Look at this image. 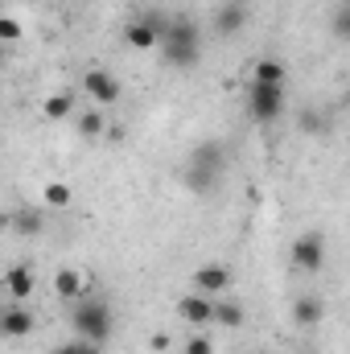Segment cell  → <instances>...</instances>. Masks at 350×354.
<instances>
[{
  "label": "cell",
  "mask_w": 350,
  "mask_h": 354,
  "mask_svg": "<svg viewBox=\"0 0 350 354\" xmlns=\"http://www.w3.org/2000/svg\"><path fill=\"white\" fill-rule=\"evenodd\" d=\"M157 50H161V58H165L169 66L190 71V66H198V58H202V33H198V25H194L190 17H169V25H165Z\"/></svg>",
  "instance_id": "cell-1"
},
{
  "label": "cell",
  "mask_w": 350,
  "mask_h": 354,
  "mask_svg": "<svg viewBox=\"0 0 350 354\" xmlns=\"http://www.w3.org/2000/svg\"><path fill=\"white\" fill-rule=\"evenodd\" d=\"M223 165H227V157H223V149H219L214 140L198 145V149L190 153L185 169H181L185 189H194V194H210V189H219V181H223Z\"/></svg>",
  "instance_id": "cell-2"
},
{
  "label": "cell",
  "mask_w": 350,
  "mask_h": 354,
  "mask_svg": "<svg viewBox=\"0 0 350 354\" xmlns=\"http://www.w3.org/2000/svg\"><path fill=\"white\" fill-rule=\"evenodd\" d=\"M79 309L71 313V326H75V334H79V342H91V346H99L107 334H111V309L103 305V301H75Z\"/></svg>",
  "instance_id": "cell-3"
},
{
  "label": "cell",
  "mask_w": 350,
  "mask_h": 354,
  "mask_svg": "<svg viewBox=\"0 0 350 354\" xmlns=\"http://www.w3.org/2000/svg\"><path fill=\"white\" fill-rule=\"evenodd\" d=\"M284 107H288L284 87H260V83H248V115H252L256 124H272V120H280Z\"/></svg>",
  "instance_id": "cell-4"
},
{
  "label": "cell",
  "mask_w": 350,
  "mask_h": 354,
  "mask_svg": "<svg viewBox=\"0 0 350 354\" xmlns=\"http://www.w3.org/2000/svg\"><path fill=\"white\" fill-rule=\"evenodd\" d=\"M293 264L301 268V272H322V264H326V239L317 231H305L293 243Z\"/></svg>",
  "instance_id": "cell-5"
},
{
  "label": "cell",
  "mask_w": 350,
  "mask_h": 354,
  "mask_svg": "<svg viewBox=\"0 0 350 354\" xmlns=\"http://www.w3.org/2000/svg\"><path fill=\"white\" fill-rule=\"evenodd\" d=\"M83 91H87L99 107H111V103H120V95H124L120 79L107 75V71H87V75H83Z\"/></svg>",
  "instance_id": "cell-6"
},
{
  "label": "cell",
  "mask_w": 350,
  "mask_h": 354,
  "mask_svg": "<svg viewBox=\"0 0 350 354\" xmlns=\"http://www.w3.org/2000/svg\"><path fill=\"white\" fill-rule=\"evenodd\" d=\"M33 313L21 305V301H12V305H4L0 309V338H25V334H33Z\"/></svg>",
  "instance_id": "cell-7"
},
{
  "label": "cell",
  "mask_w": 350,
  "mask_h": 354,
  "mask_svg": "<svg viewBox=\"0 0 350 354\" xmlns=\"http://www.w3.org/2000/svg\"><path fill=\"white\" fill-rule=\"evenodd\" d=\"M210 309H214V297H206V292H190L177 301V313L190 326H210Z\"/></svg>",
  "instance_id": "cell-8"
},
{
  "label": "cell",
  "mask_w": 350,
  "mask_h": 354,
  "mask_svg": "<svg viewBox=\"0 0 350 354\" xmlns=\"http://www.w3.org/2000/svg\"><path fill=\"white\" fill-rule=\"evenodd\" d=\"M243 25H248V4H243V0H227V4H219V12H214V29H219L223 37L239 33Z\"/></svg>",
  "instance_id": "cell-9"
},
{
  "label": "cell",
  "mask_w": 350,
  "mask_h": 354,
  "mask_svg": "<svg viewBox=\"0 0 350 354\" xmlns=\"http://www.w3.org/2000/svg\"><path fill=\"white\" fill-rule=\"evenodd\" d=\"M227 284H231V272H227L223 264H202L198 272H194V288L206 292V297H219Z\"/></svg>",
  "instance_id": "cell-10"
},
{
  "label": "cell",
  "mask_w": 350,
  "mask_h": 354,
  "mask_svg": "<svg viewBox=\"0 0 350 354\" xmlns=\"http://www.w3.org/2000/svg\"><path fill=\"white\" fill-rule=\"evenodd\" d=\"M8 227H12L17 235L33 239V235H42V231H46V214H42V210H33V206H21V210H12V214H8Z\"/></svg>",
  "instance_id": "cell-11"
},
{
  "label": "cell",
  "mask_w": 350,
  "mask_h": 354,
  "mask_svg": "<svg viewBox=\"0 0 350 354\" xmlns=\"http://www.w3.org/2000/svg\"><path fill=\"white\" fill-rule=\"evenodd\" d=\"M54 292H58L62 301H83V297H87V276L75 272V268H62V272L54 276Z\"/></svg>",
  "instance_id": "cell-12"
},
{
  "label": "cell",
  "mask_w": 350,
  "mask_h": 354,
  "mask_svg": "<svg viewBox=\"0 0 350 354\" xmlns=\"http://www.w3.org/2000/svg\"><path fill=\"white\" fill-rule=\"evenodd\" d=\"M210 322H214V326H227V330H239V326H243V305H239V301H223V297H214Z\"/></svg>",
  "instance_id": "cell-13"
},
{
  "label": "cell",
  "mask_w": 350,
  "mask_h": 354,
  "mask_svg": "<svg viewBox=\"0 0 350 354\" xmlns=\"http://www.w3.org/2000/svg\"><path fill=\"white\" fill-rule=\"evenodd\" d=\"M284 62H276V58H260L256 66H252V83H260V87H284Z\"/></svg>",
  "instance_id": "cell-14"
},
{
  "label": "cell",
  "mask_w": 350,
  "mask_h": 354,
  "mask_svg": "<svg viewBox=\"0 0 350 354\" xmlns=\"http://www.w3.org/2000/svg\"><path fill=\"white\" fill-rule=\"evenodd\" d=\"M4 288H8L12 301L25 305V297L33 292V272H29V268H8V272H4Z\"/></svg>",
  "instance_id": "cell-15"
},
{
  "label": "cell",
  "mask_w": 350,
  "mask_h": 354,
  "mask_svg": "<svg viewBox=\"0 0 350 354\" xmlns=\"http://www.w3.org/2000/svg\"><path fill=\"white\" fill-rule=\"evenodd\" d=\"M293 317H297V326H317V322L326 317V301H322V297H297Z\"/></svg>",
  "instance_id": "cell-16"
},
{
  "label": "cell",
  "mask_w": 350,
  "mask_h": 354,
  "mask_svg": "<svg viewBox=\"0 0 350 354\" xmlns=\"http://www.w3.org/2000/svg\"><path fill=\"white\" fill-rule=\"evenodd\" d=\"M124 41H128L132 50H153V46H157V33H153L145 21H132V25L124 29Z\"/></svg>",
  "instance_id": "cell-17"
},
{
  "label": "cell",
  "mask_w": 350,
  "mask_h": 354,
  "mask_svg": "<svg viewBox=\"0 0 350 354\" xmlns=\"http://www.w3.org/2000/svg\"><path fill=\"white\" fill-rule=\"evenodd\" d=\"M42 111H46V120H66L75 111V95H50L42 103Z\"/></svg>",
  "instance_id": "cell-18"
},
{
  "label": "cell",
  "mask_w": 350,
  "mask_h": 354,
  "mask_svg": "<svg viewBox=\"0 0 350 354\" xmlns=\"http://www.w3.org/2000/svg\"><path fill=\"white\" fill-rule=\"evenodd\" d=\"M46 206H54V210H66V206H71V185H62V181H50V185H46Z\"/></svg>",
  "instance_id": "cell-19"
},
{
  "label": "cell",
  "mask_w": 350,
  "mask_h": 354,
  "mask_svg": "<svg viewBox=\"0 0 350 354\" xmlns=\"http://www.w3.org/2000/svg\"><path fill=\"white\" fill-rule=\"evenodd\" d=\"M181 354H214V338L210 334H190L181 342Z\"/></svg>",
  "instance_id": "cell-20"
},
{
  "label": "cell",
  "mask_w": 350,
  "mask_h": 354,
  "mask_svg": "<svg viewBox=\"0 0 350 354\" xmlns=\"http://www.w3.org/2000/svg\"><path fill=\"white\" fill-rule=\"evenodd\" d=\"M79 132L83 136H103V111H83L79 115Z\"/></svg>",
  "instance_id": "cell-21"
},
{
  "label": "cell",
  "mask_w": 350,
  "mask_h": 354,
  "mask_svg": "<svg viewBox=\"0 0 350 354\" xmlns=\"http://www.w3.org/2000/svg\"><path fill=\"white\" fill-rule=\"evenodd\" d=\"M0 41H21V21L17 17H0Z\"/></svg>",
  "instance_id": "cell-22"
},
{
  "label": "cell",
  "mask_w": 350,
  "mask_h": 354,
  "mask_svg": "<svg viewBox=\"0 0 350 354\" xmlns=\"http://www.w3.org/2000/svg\"><path fill=\"white\" fill-rule=\"evenodd\" d=\"M301 128L305 132H330V124H326V115H313V107L301 115Z\"/></svg>",
  "instance_id": "cell-23"
},
{
  "label": "cell",
  "mask_w": 350,
  "mask_h": 354,
  "mask_svg": "<svg viewBox=\"0 0 350 354\" xmlns=\"http://www.w3.org/2000/svg\"><path fill=\"white\" fill-rule=\"evenodd\" d=\"M149 346L161 354V351H169V346H174V338H169V334H153V342H149Z\"/></svg>",
  "instance_id": "cell-24"
},
{
  "label": "cell",
  "mask_w": 350,
  "mask_h": 354,
  "mask_svg": "<svg viewBox=\"0 0 350 354\" xmlns=\"http://www.w3.org/2000/svg\"><path fill=\"white\" fill-rule=\"evenodd\" d=\"M334 29H338V37H347V33H350V21H347V8H338V17H334Z\"/></svg>",
  "instance_id": "cell-25"
},
{
  "label": "cell",
  "mask_w": 350,
  "mask_h": 354,
  "mask_svg": "<svg viewBox=\"0 0 350 354\" xmlns=\"http://www.w3.org/2000/svg\"><path fill=\"white\" fill-rule=\"evenodd\" d=\"M75 354H99V346H91V342H75Z\"/></svg>",
  "instance_id": "cell-26"
},
{
  "label": "cell",
  "mask_w": 350,
  "mask_h": 354,
  "mask_svg": "<svg viewBox=\"0 0 350 354\" xmlns=\"http://www.w3.org/2000/svg\"><path fill=\"white\" fill-rule=\"evenodd\" d=\"M50 354H75V342H66V346H58V351H50Z\"/></svg>",
  "instance_id": "cell-27"
},
{
  "label": "cell",
  "mask_w": 350,
  "mask_h": 354,
  "mask_svg": "<svg viewBox=\"0 0 350 354\" xmlns=\"http://www.w3.org/2000/svg\"><path fill=\"white\" fill-rule=\"evenodd\" d=\"M0 227H8V214H4V210H0Z\"/></svg>",
  "instance_id": "cell-28"
}]
</instances>
